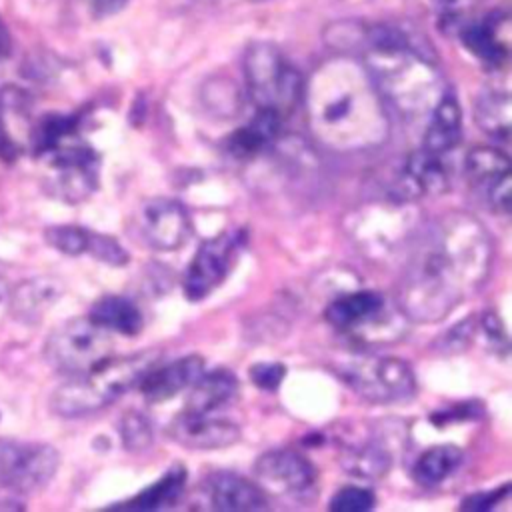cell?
Returning <instances> with one entry per match:
<instances>
[{"instance_id": "cell-26", "label": "cell", "mask_w": 512, "mask_h": 512, "mask_svg": "<svg viewBox=\"0 0 512 512\" xmlns=\"http://www.w3.org/2000/svg\"><path fill=\"white\" fill-rule=\"evenodd\" d=\"M184 486H186V470L180 464H176L162 478H158L154 484L142 490L134 500H130L128 506L138 510H158V508L172 506L182 496Z\"/></svg>"}, {"instance_id": "cell-22", "label": "cell", "mask_w": 512, "mask_h": 512, "mask_svg": "<svg viewBox=\"0 0 512 512\" xmlns=\"http://www.w3.org/2000/svg\"><path fill=\"white\" fill-rule=\"evenodd\" d=\"M62 294V284L56 278L42 276L20 284L10 296L12 314L20 322H36Z\"/></svg>"}, {"instance_id": "cell-14", "label": "cell", "mask_w": 512, "mask_h": 512, "mask_svg": "<svg viewBox=\"0 0 512 512\" xmlns=\"http://www.w3.org/2000/svg\"><path fill=\"white\" fill-rule=\"evenodd\" d=\"M168 434L182 446L194 450H216L234 444L240 438V428L224 418H214L212 414H178L170 426Z\"/></svg>"}, {"instance_id": "cell-27", "label": "cell", "mask_w": 512, "mask_h": 512, "mask_svg": "<svg viewBox=\"0 0 512 512\" xmlns=\"http://www.w3.org/2000/svg\"><path fill=\"white\" fill-rule=\"evenodd\" d=\"M392 458L386 448L378 444H364V446H352L342 454V468L358 478L376 480L386 476L390 470Z\"/></svg>"}, {"instance_id": "cell-38", "label": "cell", "mask_w": 512, "mask_h": 512, "mask_svg": "<svg viewBox=\"0 0 512 512\" xmlns=\"http://www.w3.org/2000/svg\"><path fill=\"white\" fill-rule=\"evenodd\" d=\"M12 148V144H10V140L6 138V132H4V122H2V118H0V152H4V154H8V150Z\"/></svg>"}, {"instance_id": "cell-15", "label": "cell", "mask_w": 512, "mask_h": 512, "mask_svg": "<svg viewBox=\"0 0 512 512\" xmlns=\"http://www.w3.org/2000/svg\"><path fill=\"white\" fill-rule=\"evenodd\" d=\"M448 188V168L440 154L426 148L412 152L406 158L402 176L398 180V202H408L424 194H442Z\"/></svg>"}, {"instance_id": "cell-28", "label": "cell", "mask_w": 512, "mask_h": 512, "mask_svg": "<svg viewBox=\"0 0 512 512\" xmlns=\"http://www.w3.org/2000/svg\"><path fill=\"white\" fill-rule=\"evenodd\" d=\"M120 438L126 450L142 452L152 444V426L148 418L136 410H130L120 420Z\"/></svg>"}, {"instance_id": "cell-25", "label": "cell", "mask_w": 512, "mask_h": 512, "mask_svg": "<svg viewBox=\"0 0 512 512\" xmlns=\"http://www.w3.org/2000/svg\"><path fill=\"white\" fill-rule=\"evenodd\" d=\"M462 460V452L454 444H440L422 452L414 464V478L424 486H434L446 480Z\"/></svg>"}, {"instance_id": "cell-29", "label": "cell", "mask_w": 512, "mask_h": 512, "mask_svg": "<svg viewBox=\"0 0 512 512\" xmlns=\"http://www.w3.org/2000/svg\"><path fill=\"white\" fill-rule=\"evenodd\" d=\"M46 242L54 246L56 250L76 256L88 250V240H90V230L80 228V226H52L44 232Z\"/></svg>"}, {"instance_id": "cell-4", "label": "cell", "mask_w": 512, "mask_h": 512, "mask_svg": "<svg viewBox=\"0 0 512 512\" xmlns=\"http://www.w3.org/2000/svg\"><path fill=\"white\" fill-rule=\"evenodd\" d=\"M160 354L142 350L124 358H106L94 368L72 376L50 398V408L66 418L86 416L110 406L156 366Z\"/></svg>"}, {"instance_id": "cell-30", "label": "cell", "mask_w": 512, "mask_h": 512, "mask_svg": "<svg viewBox=\"0 0 512 512\" xmlns=\"http://www.w3.org/2000/svg\"><path fill=\"white\" fill-rule=\"evenodd\" d=\"M374 492L362 486H344L340 488L332 500L330 510L336 512H366L374 508Z\"/></svg>"}, {"instance_id": "cell-16", "label": "cell", "mask_w": 512, "mask_h": 512, "mask_svg": "<svg viewBox=\"0 0 512 512\" xmlns=\"http://www.w3.org/2000/svg\"><path fill=\"white\" fill-rule=\"evenodd\" d=\"M462 44L480 60L500 66L508 56L510 18L506 12H494L482 22H472L460 28Z\"/></svg>"}, {"instance_id": "cell-32", "label": "cell", "mask_w": 512, "mask_h": 512, "mask_svg": "<svg viewBox=\"0 0 512 512\" xmlns=\"http://www.w3.org/2000/svg\"><path fill=\"white\" fill-rule=\"evenodd\" d=\"M476 320L470 316L462 322H458L456 326H452L442 338H440V346L444 352H462L468 348L474 332H476Z\"/></svg>"}, {"instance_id": "cell-24", "label": "cell", "mask_w": 512, "mask_h": 512, "mask_svg": "<svg viewBox=\"0 0 512 512\" xmlns=\"http://www.w3.org/2000/svg\"><path fill=\"white\" fill-rule=\"evenodd\" d=\"M510 96L508 90H490L476 100V124L492 138L506 142L510 138Z\"/></svg>"}, {"instance_id": "cell-23", "label": "cell", "mask_w": 512, "mask_h": 512, "mask_svg": "<svg viewBox=\"0 0 512 512\" xmlns=\"http://www.w3.org/2000/svg\"><path fill=\"white\" fill-rule=\"evenodd\" d=\"M90 320H94L108 332H118L124 336L138 334L144 324L138 306L124 296H104L94 302L90 310Z\"/></svg>"}, {"instance_id": "cell-18", "label": "cell", "mask_w": 512, "mask_h": 512, "mask_svg": "<svg viewBox=\"0 0 512 512\" xmlns=\"http://www.w3.org/2000/svg\"><path fill=\"white\" fill-rule=\"evenodd\" d=\"M208 496L216 510H264L268 506L264 490L234 472H216L208 480Z\"/></svg>"}, {"instance_id": "cell-19", "label": "cell", "mask_w": 512, "mask_h": 512, "mask_svg": "<svg viewBox=\"0 0 512 512\" xmlns=\"http://www.w3.org/2000/svg\"><path fill=\"white\" fill-rule=\"evenodd\" d=\"M462 136V114L454 94L444 92L430 112V122L424 132V148L434 154L452 150Z\"/></svg>"}, {"instance_id": "cell-17", "label": "cell", "mask_w": 512, "mask_h": 512, "mask_svg": "<svg viewBox=\"0 0 512 512\" xmlns=\"http://www.w3.org/2000/svg\"><path fill=\"white\" fill-rule=\"evenodd\" d=\"M204 370V360L196 354L184 356L162 368H150L138 382L142 396L148 402H166L184 388L192 386Z\"/></svg>"}, {"instance_id": "cell-34", "label": "cell", "mask_w": 512, "mask_h": 512, "mask_svg": "<svg viewBox=\"0 0 512 512\" xmlns=\"http://www.w3.org/2000/svg\"><path fill=\"white\" fill-rule=\"evenodd\" d=\"M430 2L440 12V16L450 22L468 16L480 4V0H430Z\"/></svg>"}, {"instance_id": "cell-8", "label": "cell", "mask_w": 512, "mask_h": 512, "mask_svg": "<svg viewBox=\"0 0 512 512\" xmlns=\"http://www.w3.org/2000/svg\"><path fill=\"white\" fill-rule=\"evenodd\" d=\"M324 316L332 326L366 340L376 336V340L384 342L386 336L398 334L392 328L402 332L398 314H388L384 296L372 290H358L332 300Z\"/></svg>"}, {"instance_id": "cell-37", "label": "cell", "mask_w": 512, "mask_h": 512, "mask_svg": "<svg viewBox=\"0 0 512 512\" xmlns=\"http://www.w3.org/2000/svg\"><path fill=\"white\" fill-rule=\"evenodd\" d=\"M8 52H10V36H8L6 26H4L2 20H0V58L6 56Z\"/></svg>"}, {"instance_id": "cell-12", "label": "cell", "mask_w": 512, "mask_h": 512, "mask_svg": "<svg viewBox=\"0 0 512 512\" xmlns=\"http://www.w3.org/2000/svg\"><path fill=\"white\" fill-rule=\"evenodd\" d=\"M136 228L148 246L156 250H176L188 240L192 222L180 202L150 198L138 206Z\"/></svg>"}, {"instance_id": "cell-20", "label": "cell", "mask_w": 512, "mask_h": 512, "mask_svg": "<svg viewBox=\"0 0 512 512\" xmlns=\"http://www.w3.org/2000/svg\"><path fill=\"white\" fill-rule=\"evenodd\" d=\"M236 392L238 380L230 370L218 368L210 374H200L198 380L192 384L184 410L194 414H212L214 410L228 404L236 396Z\"/></svg>"}, {"instance_id": "cell-1", "label": "cell", "mask_w": 512, "mask_h": 512, "mask_svg": "<svg viewBox=\"0 0 512 512\" xmlns=\"http://www.w3.org/2000/svg\"><path fill=\"white\" fill-rule=\"evenodd\" d=\"M492 242L466 212H450L422 230L398 284V308L408 320L438 322L486 280Z\"/></svg>"}, {"instance_id": "cell-2", "label": "cell", "mask_w": 512, "mask_h": 512, "mask_svg": "<svg viewBox=\"0 0 512 512\" xmlns=\"http://www.w3.org/2000/svg\"><path fill=\"white\" fill-rule=\"evenodd\" d=\"M302 100L314 138L332 150H366L388 136L384 102L362 64L324 62L304 82Z\"/></svg>"}, {"instance_id": "cell-33", "label": "cell", "mask_w": 512, "mask_h": 512, "mask_svg": "<svg viewBox=\"0 0 512 512\" xmlns=\"http://www.w3.org/2000/svg\"><path fill=\"white\" fill-rule=\"evenodd\" d=\"M284 366L278 362H258L250 366V380L262 390H276L284 380Z\"/></svg>"}, {"instance_id": "cell-13", "label": "cell", "mask_w": 512, "mask_h": 512, "mask_svg": "<svg viewBox=\"0 0 512 512\" xmlns=\"http://www.w3.org/2000/svg\"><path fill=\"white\" fill-rule=\"evenodd\" d=\"M464 170L476 194L498 212L510 210V160L496 146H476L466 154Z\"/></svg>"}, {"instance_id": "cell-7", "label": "cell", "mask_w": 512, "mask_h": 512, "mask_svg": "<svg viewBox=\"0 0 512 512\" xmlns=\"http://www.w3.org/2000/svg\"><path fill=\"white\" fill-rule=\"evenodd\" d=\"M110 332L90 318H74L56 328L44 346L48 364L62 374H82L110 358Z\"/></svg>"}, {"instance_id": "cell-31", "label": "cell", "mask_w": 512, "mask_h": 512, "mask_svg": "<svg viewBox=\"0 0 512 512\" xmlns=\"http://www.w3.org/2000/svg\"><path fill=\"white\" fill-rule=\"evenodd\" d=\"M94 258L102 260V262H108V264H114V266H120L124 262H128V254L126 250L110 236H104V234H94L90 232V240H88V250Z\"/></svg>"}, {"instance_id": "cell-10", "label": "cell", "mask_w": 512, "mask_h": 512, "mask_svg": "<svg viewBox=\"0 0 512 512\" xmlns=\"http://www.w3.org/2000/svg\"><path fill=\"white\" fill-rule=\"evenodd\" d=\"M242 242V232L232 230L200 244L184 276V294L188 300H202L224 282L236 262V254Z\"/></svg>"}, {"instance_id": "cell-11", "label": "cell", "mask_w": 512, "mask_h": 512, "mask_svg": "<svg viewBox=\"0 0 512 512\" xmlns=\"http://www.w3.org/2000/svg\"><path fill=\"white\" fill-rule=\"evenodd\" d=\"M254 474L264 494L274 496H302L316 480V470L310 460L290 448L264 452L254 464Z\"/></svg>"}, {"instance_id": "cell-5", "label": "cell", "mask_w": 512, "mask_h": 512, "mask_svg": "<svg viewBox=\"0 0 512 512\" xmlns=\"http://www.w3.org/2000/svg\"><path fill=\"white\" fill-rule=\"evenodd\" d=\"M244 74L248 92L258 108H268L284 116L302 100V76L270 44H254L246 50Z\"/></svg>"}, {"instance_id": "cell-21", "label": "cell", "mask_w": 512, "mask_h": 512, "mask_svg": "<svg viewBox=\"0 0 512 512\" xmlns=\"http://www.w3.org/2000/svg\"><path fill=\"white\" fill-rule=\"evenodd\" d=\"M280 126H282V116L278 112L268 108H258L256 116L238 132H234L228 138L226 146L232 156L250 158L278 138Z\"/></svg>"}, {"instance_id": "cell-35", "label": "cell", "mask_w": 512, "mask_h": 512, "mask_svg": "<svg viewBox=\"0 0 512 512\" xmlns=\"http://www.w3.org/2000/svg\"><path fill=\"white\" fill-rule=\"evenodd\" d=\"M508 494V486L496 490V492H490V494H472L468 496L464 502H462V508L466 510H488L492 508L500 498H504Z\"/></svg>"}, {"instance_id": "cell-9", "label": "cell", "mask_w": 512, "mask_h": 512, "mask_svg": "<svg viewBox=\"0 0 512 512\" xmlns=\"http://www.w3.org/2000/svg\"><path fill=\"white\" fill-rule=\"evenodd\" d=\"M58 460L48 444L0 438V486L16 492L40 490L58 470Z\"/></svg>"}, {"instance_id": "cell-36", "label": "cell", "mask_w": 512, "mask_h": 512, "mask_svg": "<svg viewBox=\"0 0 512 512\" xmlns=\"http://www.w3.org/2000/svg\"><path fill=\"white\" fill-rule=\"evenodd\" d=\"M8 294H10V280H8V274H6L4 264L0 262V302H2L4 298H8Z\"/></svg>"}, {"instance_id": "cell-3", "label": "cell", "mask_w": 512, "mask_h": 512, "mask_svg": "<svg viewBox=\"0 0 512 512\" xmlns=\"http://www.w3.org/2000/svg\"><path fill=\"white\" fill-rule=\"evenodd\" d=\"M364 68L384 104L406 118L430 114L444 82L426 52L398 26L376 24L364 32Z\"/></svg>"}, {"instance_id": "cell-6", "label": "cell", "mask_w": 512, "mask_h": 512, "mask_svg": "<svg viewBox=\"0 0 512 512\" xmlns=\"http://www.w3.org/2000/svg\"><path fill=\"white\" fill-rule=\"evenodd\" d=\"M334 372L358 396L378 402H404L416 394V376L408 362L390 356H352L336 364Z\"/></svg>"}]
</instances>
